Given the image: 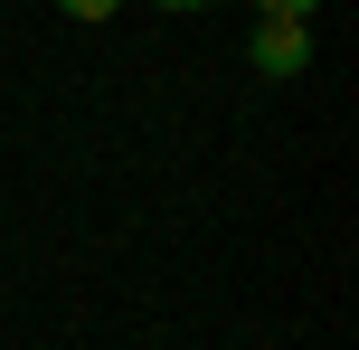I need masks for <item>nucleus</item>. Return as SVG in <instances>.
Masks as SVG:
<instances>
[{"mask_svg": "<svg viewBox=\"0 0 359 350\" xmlns=\"http://www.w3.org/2000/svg\"><path fill=\"white\" fill-rule=\"evenodd\" d=\"M161 10H208V0H161Z\"/></svg>", "mask_w": 359, "mask_h": 350, "instance_id": "20e7f679", "label": "nucleus"}, {"mask_svg": "<svg viewBox=\"0 0 359 350\" xmlns=\"http://www.w3.org/2000/svg\"><path fill=\"white\" fill-rule=\"evenodd\" d=\"M255 76H274V86H284V76H312V19H255Z\"/></svg>", "mask_w": 359, "mask_h": 350, "instance_id": "f257e3e1", "label": "nucleus"}, {"mask_svg": "<svg viewBox=\"0 0 359 350\" xmlns=\"http://www.w3.org/2000/svg\"><path fill=\"white\" fill-rule=\"evenodd\" d=\"M57 10H67V19H114L123 0H57Z\"/></svg>", "mask_w": 359, "mask_h": 350, "instance_id": "7ed1b4c3", "label": "nucleus"}, {"mask_svg": "<svg viewBox=\"0 0 359 350\" xmlns=\"http://www.w3.org/2000/svg\"><path fill=\"white\" fill-rule=\"evenodd\" d=\"M322 0H255V19H312Z\"/></svg>", "mask_w": 359, "mask_h": 350, "instance_id": "f03ea898", "label": "nucleus"}]
</instances>
